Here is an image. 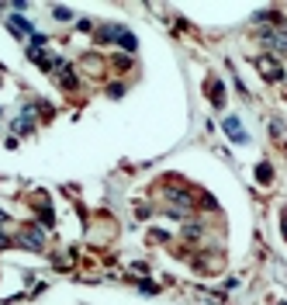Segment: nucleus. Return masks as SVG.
Segmentation results:
<instances>
[{
	"mask_svg": "<svg viewBox=\"0 0 287 305\" xmlns=\"http://www.w3.org/2000/svg\"><path fill=\"white\" fill-rule=\"evenodd\" d=\"M225 132H228V135H232V139H235V142H242V139H246V135H242V129H239V122H235V118H228V122H225Z\"/></svg>",
	"mask_w": 287,
	"mask_h": 305,
	"instance_id": "obj_1",
	"label": "nucleus"
}]
</instances>
